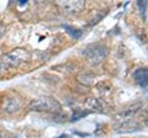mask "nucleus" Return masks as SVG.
Wrapping results in <instances>:
<instances>
[{
    "label": "nucleus",
    "mask_w": 148,
    "mask_h": 138,
    "mask_svg": "<svg viewBox=\"0 0 148 138\" xmlns=\"http://www.w3.org/2000/svg\"><path fill=\"white\" fill-rule=\"evenodd\" d=\"M133 79L141 86H148V68H140L133 73Z\"/></svg>",
    "instance_id": "obj_7"
},
{
    "label": "nucleus",
    "mask_w": 148,
    "mask_h": 138,
    "mask_svg": "<svg viewBox=\"0 0 148 138\" xmlns=\"http://www.w3.org/2000/svg\"><path fill=\"white\" fill-rule=\"evenodd\" d=\"M21 109V101L15 96H8L3 101V110L6 113H15Z\"/></svg>",
    "instance_id": "obj_5"
},
{
    "label": "nucleus",
    "mask_w": 148,
    "mask_h": 138,
    "mask_svg": "<svg viewBox=\"0 0 148 138\" xmlns=\"http://www.w3.org/2000/svg\"><path fill=\"white\" fill-rule=\"evenodd\" d=\"M30 52L25 48H16L11 51L10 53H8L4 57V64L9 68H15L20 64L27 62L30 59Z\"/></svg>",
    "instance_id": "obj_3"
},
{
    "label": "nucleus",
    "mask_w": 148,
    "mask_h": 138,
    "mask_svg": "<svg viewBox=\"0 0 148 138\" xmlns=\"http://www.w3.org/2000/svg\"><path fill=\"white\" fill-rule=\"evenodd\" d=\"M82 53L88 62L96 66V64H100L106 58V56L109 54V49L104 43L95 42V43L88 44L86 47L83 49Z\"/></svg>",
    "instance_id": "obj_2"
},
{
    "label": "nucleus",
    "mask_w": 148,
    "mask_h": 138,
    "mask_svg": "<svg viewBox=\"0 0 148 138\" xmlns=\"http://www.w3.org/2000/svg\"><path fill=\"white\" fill-rule=\"evenodd\" d=\"M30 111L36 112H49V113H58L61 112L62 106L52 96H40L34 100H31L29 104Z\"/></svg>",
    "instance_id": "obj_1"
},
{
    "label": "nucleus",
    "mask_w": 148,
    "mask_h": 138,
    "mask_svg": "<svg viewBox=\"0 0 148 138\" xmlns=\"http://www.w3.org/2000/svg\"><path fill=\"white\" fill-rule=\"evenodd\" d=\"M58 5L69 14H78L85 8V3L82 0H77V1L69 0V1H58Z\"/></svg>",
    "instance_id": "obj_4"
},
{
    "label": "nucleus",
    "mask_w": 148,
    "mask_h": 138,
    "mask_svg": "<svg viewBox=\"0 0 148 138\" xmlns=\"http://www.w3.org/2000/svg\"><path fill=\"white\" fill-rule=\"evenodd\" d=\"M63 27H64V29H66V30L69 32V33H71V35L73 36L74 38H79L80 36H82V33H83V32H82L80 30H78V29H74V27H72V26L64 25Z\"/></svg>",
    "instance_id": "obj_9"
},
{
    "label": "nucleus",
    "mask_w": 148,
    "mask_h": 138,
    "mask_svg": "<svg viewBox=\"0 0 148 138\" xmlns=\"http://www.w3.org/2000/svg\"><path fill=\"white\" fill-rule=\"evenodd\" d=\"M140 130V126L137 125L136 122L133 121H126V122H122L119 127V132H132V131H138Z\"/></svg>",
    "instance_id": "obj_8"
},
{
    "label": "nucleus",
    "mask_w": 148,
    "mask_h": 138,
    "mask_svg": "<svg viewBox=\"0 0 148 138\" xmlns=\"http://www.w3.org/2000/svg\"><path fill=\"white\" fill-rule=\"evenodd\" d=\"M138 6L141 8V12H142V15H143V17H145V14H146V6H147V3L146 1H138V4H137Z\"/></svg>",
    "instance_id": "obj_10"
},
{
    "label": "nucleus",
    "mask_w": 148,
    "mask_h": 138,
    "mask_svg": "<svg viewBox=\"0 0 148 138\" xmlns=\"http://www.w3.org/2000/svg\"><path fill=\"white\" fill-rule=\"evenodd\" d=\"M0 138H1V137H0Z\"/></svg>",
    "instance_id": "obj_11"
},
{
    "label": "nucleus",
    "mask_w": 148,
    "mask_h": 138,
    "mask_svg": "<svg viewBox=\"0 0 148 138\" xmlns=\"http://www.w3.org/2000/svg\"><path fill=\"white\" fill-rule=\"evenodd\" d=\"M142 107V104L138 102V104H135V105H131L130 107L125 109L123 111H121L120 113L116 115V120L121 122H126V121H131V118L133 115H136L138 111H140V109Z\"/></svg>",
    "instance_id": "obj_6"
}]
</instances>
